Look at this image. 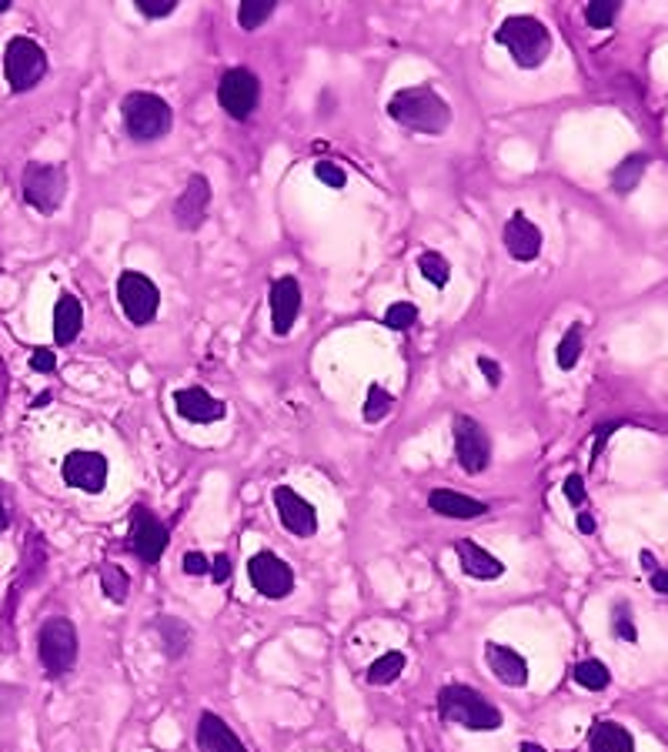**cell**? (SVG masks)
<instances>
[{
    "instance_id": "obj_1",
    "label": "cell",
    "mask_w": 668,
    "mask_h": 752,
    "mask_svg": "<svg viewBox=\"0 0 668 752\" xmlns=\"http://www.w3.org/2000/svg\"><path fill=\"white\" fill-rule=\"evenodd\" d=\"M387 114L418 134H444L451 127V107L444 97H438L434 87L418 84V87H404L397 94H391L387 100Z\"/></svg>"
},
{
    "instance_id": "obj_2",
    "label": "cell",
    "mask_w": 668,
    "mask_h": 752,
    "mask_svg": "<svg viewBox=\"0 0 668 752\" xmlns=\"http://www.w3.org/2000/svg\"><path fill=\"white\" fill-rule=\"evenodd\" d=\"M494 40L511 53V60L524 70L541 67L551 53V30L531 13H511L494 30Z\"/></svg>"
},
{
    "instance_id": "obj_3",
    "label": "cell",
    "mask_w": 668,
    "mask_h": 752,
    "mask_svg": "<svg viewBox=\"0 0 668 752\" xmlns=\"http://www.w3.org/2000/svg\"><path fill=\"white\" fill-rule=\"evenodd\" d=\"M438 715L471 732H494L501 725V709L468 685H444L438 692Z\"/></svg>"
},
{
    "instance_id": "obj_4",
    "label": "cell",
    "mask_w": 668,
    "mask_h": 752,
    "mask_svg": "<svg viewBox=\"0 0 668 752\" xmlns=\"http://www.w3.org/2000/svg\"><path fill=\"white\" fill-rule=\"evenodd\" d=\"M120 117H124V130L130 140L147 144V140H160L167 137L170 124H174V110L164 97L147 94V90H134L124 97L120 104Z\"/></svg>"
},
{
    "instance_id": "obj_5",
    "label": "cell",
    "mask_w": 668,
    "mask_h": 752,
    "mask_svg": "<svg viewBox=\"0 0 668 752\" xmlns=\"http://www.w3.org/2000/svg\"><path fill=\"white\" fill-rule=\"evenodd\" d=\"M37 658L43 665L47 675L60 678L73 668L77 662V628L70 618L63 615H53L40 625L37 632Z\"/></svg>"
},
{
    "instance_id": "obj_6",
    "label": "cell",
    "mask_w": 668,
    "mask_h": 752,
    "mask_svg": "<svg viewBox=\"0 0 668 752\" xmlns=\"http://www.w3.org/2000/svg\"><path fill=\"white\" fill-rule=\"evenodd\" d=\"M20 191L23 201L40 211V214H53L63 204L67 194V170L63 164H43V160H30L20 174Z\"/></svg>"
},
{
    "instance_id": "obj_7",
    "label": "cell",
    "mask_w": 668,
    "mask_h": 752,
    "mask_svg": "<svg viewBox=\"0 0 668 752\" xmlns=\"http://www.w3.org/2000/svg\"><path fill=\"white\" fill-rule=\"evenodd\" d=\"M47 74V53L30 37H10L3 50V77L10 90H30Z\"/></svg>"
},
{
    "instance_id": "obj_8",
    "label": "cell",
    "mask_w": 668,
    "mask_h": 752,
    "mask_svg": "<svg viewBox=\"0 0 668 752\" xmlns=\"http://www.w3.org/2000/svg\"><path fill=\"white\" fill-rule=\"evenodd\" d=\"M117 304H120V311L127 314L130 324L144 328V324H150V321L157 318L160 291H157V284H154L147 274H140V271H124V274L117 277Z\"/></svg>"
},
{
    "instance_id": "obj_9",
    "label": "cell",
    "mask_w": 668,
    "mask_h": 752,
    "mask_svg": "<svg viewBox=\"0 0 668 752\" xmlns=\"http://www.w3.org/2000/svg\"><path fill=\"white\" fill-rule=\"evenodd\" d=\"M454 455H458V465L468 475L484 471L488 461H491V438L481 428V421H474L471 414L454 418Z\"/></svg>"
},
{
    "instance_id": "obj_10",
    "label": "cell",
    "mask_w": 668,
    "mask_h": 752,
    "mask_svg": "<svg viewBox=\"0 0 668 752\" xmlns=\"http://www.w3.org/2000/svg\"><path fill=\"white\" fill-rule=\"evenodd\" d=\"M247 578L264 598H287L294 592V572L274 551H257L247 558Z\"/></svg>"
},
{
    "instance_id": "obj_11",
    "label": "cell",
    "mask_w": 668,
    "mask_h": 752,
    "mask_svg": "<svg viewBox=\"0 0 668 752\" xmlns=\"http://www.w3.org/2000/svg\"><path fill=\"white\" fill-rule=\"evenodd\" d=\"M257 97H261V80L244 70V67H234L220 77L217 84V104L234 117V120H244L250 117V110L257 107Z\"/></svg>"
},
{
    "instance_id": "obj_12",
    "label": "cell",
    "mask_w": 668,
    "mask_h": 752,
    "mask_svg": "<svg viewBox=\"0 0 668 752\" xmlns=\"http://www.w3.org/2000/svg\"><path fill=\"white\" fill-rule=\"evenodd\" d=\"M60 475L70 488H80L87 495H100L107 488V475H110V465L100 451H70L60 465Z\"/></svg>"
},
{
    "instance_id": "obj_13",
    "label": "cell",
    "mask_w": 668,
    "mask_h": 752,
    "mask_svg": "<svg viewBox=\"0 0 668 752\" xmlns=\"http://www.w3.org/2000/svg\"><path fill=\"white\" fill-rule=\"evenodd\" d=\"M130 548L147 565H154L167 548V525L144 505H134L130 511Z\"/></svg>"
},
{
    "instance_id": "obj_14",
    "label": "cell",
    "mask_w": 668,
    "mask_h": 752,
    "mask_svg": "<svg viewBox=\"0 0 668 752\" xmlns=\"http://www.w3.org/2000/svg\"><path fill=\"white\" fill-rule=\"evenodd\" d=\"M271 498H274V508H277L281 525H284L291 535H297V538H311V535L317 531V511H314V505H311L307 498H301L294 488L277 485Z\"/></svg>"
},
{
    "instance_id": "obj_15",
    "label": "cell",
    "mask_w": 668,
    "mask_h": 752,
    "mask_svg": "<svg viewBox=\"0 0 668 752\" xmlns=\"http://www.w3.org/2000/svg\"><path fill=\"white\" fill-rule=\"evenodd\" d=\"M210 207V180L204 174H190L180 197L174 201V224L180 231H197Z\"/></svg>"
},
{
    "instance_id": "obj_16",
    "label": "cell",
    "mask_w": 668,
    "mask_h": 752,
    "mask_svg": "<svg viewBox=\"0 0 668 752\" xmlns=\"http://www.w3.org/2000/svg\"><path fill=\"white\" fill-rule=\"evenodd\" d=\"M504 247L514 261H534L541 254V231L534 221H528L521 211H514L504 224Z\"/></svg>"
},
{
    "instance_id": "obj_17",
    "label": "cell",
    "mask_w": 668,
    "mask_h": 752,
    "mask_svg": "<svg viewBox=\"0 0 668 752\" xmlns=\"http://www.w3.org/2000/svg\"><path fill=\"white\" fill-rule=\"evenodd\" d=\"M174 408L180 418L194 421V424H210V421H220L224 418V401L207 394L204 388H180L174 391Z\"/></svg>"
},
{
    "instance_id": "obj_18",
    "label": "cell",
    "mask_w": 668,
    "mask_h": 752,
    "mask_svg": "<svg viewBox=\"0 0 668 752\" xmlns=\"http://www.w3.org/2000/svg\"><path fill=\"white\" fill-rule=\"evenodd\" d=\"M301 311V287L294 277H277L271 284V324L274 334H287Z\"/></svg>"
},
{
    "instance_id": "obj_19",
    "label": "cell",
    "mask_w": 668,
    "mask_h": 752,
    "mask_svg": "<svg viewBox=\"0 0 668 752\" xmlns=\"http://www.w3.org/2000/svg\"><path fill=\"white\" fill-rule=\"evenodd\" d=\"M484 662H488V668L494 672L498 682H504V685H511V688L528 685V662H524V655H518L514 648L498 645V642H488V645H484Z\"/></svg>"
},
{
    "instance_id": "obj_20",
    "label": "cell",
    "mask_w": 668,
    "mask_h": 752,
    "mask_svg": "<svg viewBox=\"0 0 668 752\" xmlns=\"http://www.w3.org/2000/svg\"><path fill=\"white\" fill-rule=\"evenodd\" d=\"M197 749L200 752H247L244 742L230 732V725L214 712H200V719H197Z\"/></svg>"
},
{
    "instance_id": "obj_21",
    "label": "cell",
    "mask_w": 668,
    "mask_h": 752,
    "mask_svg": "<svg viewBox=\"0 0 668 752\" xmlns=\"http://www.w3.org/2000/svg\"><path fill=\"white\" fill-rule=\"evenodd\" d=\"M428 508H431L434 515H444V518H461V521H468V518H481V515L488 511V505H484V501L468 498V495L451 491V488H434V491L428 495Z\"/></svg>"
},
{
    "instance_id": "obj_22",
    "label": "cell",
    "mask_w": 668,
    "mask_h": 752,
    "mask_svg": "<svg viewBox=\"0 0 668 752\" xmlns=\"http://www.w3.org/2000/svg\"><path fill=\"white\" fill-rule=\"evenodd\" d=\"M454 555H458L461 572L471 575V578L491 582V578H501V575H504L501 558H494L491 551H484V548L474 545V541H458V545H454Z\"/></svg>"
},
{
    "instance_id": "obj_23",
    "label": "cell",
    "mask_w": 668,
    "mask_h": 752,
    "mask_svg": "<svg viewBox=\"0 0 668 752\" xmlns=\"http://www.w3.org/2000/svg\"><path fill=\"white\" fill-rule=\"evenodd\" d=\"M80 324H84V307H80V301H77L73 294H60L57 304H53V341H57V344L77 341Z\"/></svg>"
},
{
    "instance_id": "obj_24",
    "label": "cell",
    "mask_w": 668,
    "mask_h": 752,
    "mask_svg": "<svg viewBox=\"0 0 668 752\" xmlns=\"http://www.w3.org/2000/svg\"><path fill=\"white\" fill-rule=\"evenodd\" d=\"M588 749L591 752H635V739L618 722H595V729L588 735Z\"/></svg>"
},
{
    "instance_id": "obj_25",
    "label": "cell",
    "mask_w": 668,
    "mask_h": 752,
    "mask_svg": "<svg viewBox=\"0 0 668 752\" xmlns=\"http://www.w3.org/2000/svg\"><path fill=\"white\" fill-rule=\"evenodd\" d=\"M645 167H648V157H645V154H628V157L611 170V187H615L618 194H631V191L638 187Z\"/></svg>"
},
{
    "instance_id": "obj_26",
    "label": "cell",
    "mask_w": 668,
    "mask_h": 752,
    "mask_svg": "<svg viewBox=\"0 0 668 752\" xmlns=\"http://www.w3.org/2000/svg\"><path fill=\"white\" fill-rule=\"evenodd\" d=\"M97 575H100V588H104V595H107L110 602L124 605V602H127V595H130V575H127L120 565H114V561H104V565L97 568Z\"/></svg>"
},
{
    "instance_id": "obj_27",
    "label": "cell",
    "mask_w": 668,
    "mask_h": 752,
    "mask_svg": "<svg viewBox=\"0 0 668 752\" xmlns=\"http://www.w3.org/2000/svg\"><path fill=\"white\" fill-rule=\"evenodd\" d=\"M157 635H160L167 655H184L187 645H190V628H187L184 622L170 618V615H160V618H157Z\"/></svg>"
},
{
    "instance_id": "obj_28",
    "label": "cell",
    "mask_w": 668,
    "mask_h": 752,
    "mask_svg": "<svg viewBox=\"0 0 668 752\" xmlns=\"http://www.w3.org/2000/svg\"><path fill=\"white\" fill-rule=\"evenodd\" d=\"M391 408H394V394L371 381L367 384V394H364V404H361V418L367 424H377V421H384L391 414Z\"/></svg>"
},
{
    "instance_id": "obj_29",
    "label": "cell",
    "mask_w": 668,
    "mask_h": 752,
    "mask_svg": "<svg viewBox=\"0 0 668 752\" xmlns=\"http://www.w3.org/2000/svg\"><path fill=\"white\" fill-rule=\"evenodd\" d=\"M581 348H584V334H581V324L574 321V324L564 331V338L558 341V348H554L558 368H561V371H571V368L578 364V358H581Z\"/></svg>"
},
{
    "instance_id": "obj_30",
    "label": "cell",
    "mask_w": 668,
    "mask_h": 752,
    "mask_svg": "<svg viewBox=\"0 0 668 752\" xmlns=\"http://www.w3.org/2000/svg\"><path fill=\"white\" fill-rule=\"evenodd\" d=\"M404 672V655L401 652H384L367 665V682L371 685H391Z\"/></svg>"
},
{
    "instance_id": "obj_31",
    "label": "cell",
    "mask_w": 668,
    "mask_h": 752,
    "mask_svg": "<svg viewBox=\"0 0 668 752\" xmlns=\"http://www.w3.org/2000/svg\"><path fill=\"white\" fill-rule=\"evenodd\" d=\"M571 675H574V682H578L581 688H588V692H601V688H608V682H611L608 665H605V662H598V658H584V662H578Z\"/></svg>"
},
{
    "instance_id": "obj_32",
    "label": "cell",
    "mask_w": 668,
    "mask_h": 752,
    "mask_svg": "<svg viewBox=\"0 0 668 752\" xmlns=\"http://www.w3.org/2000/svg\"><path fill=\"white\" fill-rule=\"evenodd\" d=\"M418 271H421V277L431 281L434 287H444V284L451 281V264H448V257L438 254V251H421V254H418Z\"/></svg>"
},
{
    "instance_id": "obj_33",
    "label": "cell",
    "mask_w": 668,
    "mask_h": 752,
    "mask_svg": "<svg viewBox=\"0 0 668 752\" xmlns=\"http://www.w3.org/2000/svg\"><path fill=\"white\" fill-rule=\"evenodd\" d=\"M271 13H274V0H244L237 7V23L244 30H257Z\"/></svg>"
},
{
    "instance_id": "obj_34",
    "label": "cell",
    "mask_w": 668,
    "mask_h": 752,
    "mask_svg": "<svg viewBox=\"0 0 668 752\" xmlns=\"http://www.w3.org/2000/svg\"><path fill=\"white\" fill-rule=\"evenodd\" d=\"M411 324H418V304H411V301H394V304L384 311V328H391V331H407Z\"/></svg>"
},
{
    "instance_id": "obj_35",
    "label": "cell",
    "mask_w": 668,
    "mask_h": 752,
    "mask_svg": "<svg viewBox=\"0 0 668 752\" xmlns=\"http://www.w3.org/2000/svg\"><path fill=\"white\" fill-rule=\"evenodd\" d=\"M615 17H618V3H615V0H595V3H584V20H588V27H595V30L611 27Z\"/></svg>"
},
{
    "instance_id": "obj_36",
    "label": "cell",
    "mask_w": 668,
    "mask_h": 752,
    "mask_svg": "<svg viewBox=\"0 0 668 752\" xmlns=\"http://www.w3.org/2000/svg\"><path fill=\"white\" fill-rule=\"evenodd\" d=\"M611 632H615L621 642H635V638H638V628H635V622H631V608H628L625 602H618V605L611 608Z\"/></svg>"
},
{
    "instance_id": "obj_37",
    "label": "cell",
    "mask_w": 668,
    "mask_h": 752,
    "mask_svg": "<svg viewBox=\"0 0 668 752\" xmlns=\"http://www.w3.org/2000/svg\"><path fill=\"white\" fill-rule=\"evenodd\" d=\"M314 177H317L321 184L334 187V191H341V187L347 184L344 167H341V164H334V160H317V164H314Z\"/></svg>"
},
{
    "instance_id": "obj_38",
    "label": "cell",
    "mask_w": 668,
    "mask_h": 752,
    "mask_svg": "<svg viewBox=\"0 0 668 752\" xmlns=\"http://www.w3.org/2000/svg\"><path fill=\"white\" fill-rule=\"evenodd\" d=\"M134 7H137L144 17L157 20V17H170V13L177 10V0H134Z\"/></svg>"
},
{
    "instance_id": "obj_39",
    "label": "cell",
    "mask_w": 668,
    "mask_h": 752,
    "mask_svg": "<svg viewBox=\"0 0 668 752\" xmlns=\"http://www.w3.org/2000/svg\"><path fill=\"white\" fill-rule=\"evenodd\" d=\"M30 368L47 374V371H53V368H57V354H53L50 348H37V351L30 354Z\"/></svg>"
},
{
    "instance_id": "obj_40",
    "label": "cell",
    "mask_w": 668,
    "mask_h": 752,
    "mask_svg": "<svg viewBox=\"0 0 668 752\" xmlns=\"http://www.w3.org/2000/svg\"><path fill=\"white\" fill-rule=\"evenodd\" d=\"M564 498H568L571 505H581V501H584V478H581L578 471L564 478Z\"/></svg>"
},
{
    "instance_id": "obj_41",
    "label": "cell",
    "mask_w": 668,
    "mask_h": 752,
    "mask_svg": "<svg viewBox=\"0 0 668 752\" xmlns=\"http://www.w3.org/2000/svg\"><path fill=\"white\" fill-rule=\"evenodd\" d=\"M184 572H187V575H207V572H210V561H207L200 551H187V555H184Z\"/></svg>"
},
{
    "instance_id": "obj_42",
    "label": "cell",
    "mask_w": 668,
    "mask_h": 752,
    "mask_svg": "<svg viewBox=\"0 0 668 752\" xmlns=\"http://www.w3.org/2000/svg\"><path fill=\"white\" fill-rule=\"evenodd\" d=\"M478 368H481V374H484V381H488L491 388H498V384H501V364H498V361H491V358H478Z\"/></svg>"
},
{
    "instance_id": "obj_43",
    "label": "cell",
    "mask_w": 668,
    "mask_h": 752,
    "mask_svg": "<svg viewBox=\"0 0 668 752\" xmlns=\"http://www.w3.org/2000/svg\"><path fill=\"white\" fill-rule=\"evenodd\" d=\"M227 575H230V558H227V555H217V558L210 561V578L220 585V582H227Z\"/></svg>"
},
{
    "instance_id": "obj_44",
    "label": "cell",
    "mask_w": 668,
    "mask_h": 752,
    "mask_svg": "<svg viewBox=\"0 0 668 752\" xmlns=\"http://www.w3.org/2000/svg\"><path fill=\"white\" fill-rule=\"evenodd\" d=\"M651 588H655L658 595H668V572H665V568H655V572H651Z\"/></svg>"
},
{
    "instance_id": "obj_45",
    "label": "cell",
    "mask_w": 668,
    "mask_h": 752,
    "mask_svg": "<svg viewBox=\"0 0 668 752\" xmlns=\"http://www.w3.org/2000/svg\"><path fill=\"white\" fill-rule=\"evenodd\" d=\"M578 528H581L584 535H591V531H595V518H591L588 511H578Z\"/></svg>"
},
{
    "instance_id": "obj_46",
    "label": "cell",
    "mask_w": 668,
    "mask_h": 752,
    "mask_svg": "<svg viewBox=\"0 0 668 752\" xmlns=\"http://www.w3.org/2000/svg\"><path fill=\"white\" fill-rule=\"evenodd\" d=\"M641 568H648V572H655L658 565H655V558H651V551H641Z\"/></svg>"
},
{
    "instance_id": "obj_47",
    "label": "cell",
    "mask_w": 668,
    "mask_h": 752,
    "mask_svg": "<svg viewBox=\"0 0 668 752\" xmlns=\"http://www.w3.org/2000/svg\"><path fill=\"white\" fill-rule=\"evenodd\" d=\"M518 752H544V749H541L538 742H521V745H518Z\"/></svg>"
},
{
    "instance_id": "obj_48",
    "label": "cell",
    "mask_w": 668,
    "mask_h": 752,
    "mask_svg": "<svg viewBox=\"0 0 668 752\" xmlns=\"http://www.w3.org/2000/svg\"><path fill=\"white\" fill-rule=\"evenodd\" d=\"M7 521H10V518H7V508H3V501H0V531L7 528Z\"/></svg>"
},
{
    "instance_id": "obj_49",
    "label": "cell",
    "mask_w": 668,
    "mask_h": 752,
    "mask_svg": "<svg viewBox=\"0 0 668 752\" xmlns=\"http://www.w3.org/2000/svg\"><path fill=\"white\" fill-rule=\"evenodd\" d=\"M50 401V394H37V401H33V408H43Z\"/></svg>"
},
{
    "instance_id": "obj_50",
    "label": "cell",
    "mask_w": 668,
    "mask_h": 752,
    "mask_svg": "<svg viewBox=\"0 0 668 752\" xmlns=\"http://www.w3.org/2000/svg\"><path fill=\"white\" fill-rule=\"evenodd\" d=\"M10 10V0H0V13H7Z\"/></svg>"
}]
</instances>
